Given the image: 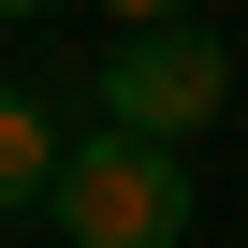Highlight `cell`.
I'll list each match as a JSON object with an SVG mask.
<instances>
[{"label":"cell","mask_w":248,"mask_h":248,"mask_svg":"<svg viewBox=\"0 0 248 248\" xmlns=\"http://www.w3.org/2000/svg\"><path fill=\"white\" fill-rule=\"evenodd\" d=\"M59 248H190V161L175 146H132V132H73L59 190H44Z\"/></svg>","instance_id":"1"},{"label":"cell","mask_w":248,"mask_h":248,"mask_svg":"<svg viewBox=\"0 0 248 248\" xmlns=\"http://www.w3.org/2000/svg\"><path fill=\"white\" fill-rule=\"evenodd\" d=\"M102 102V132H132V146H190L233 117V44L219 30H117V59L88 73Z\"/></svg>","instance_id":"2"},{"label":"cell","mask_w":248,"mask_h":248,"mask_svg":"<svg viewBox=\"0 0 248 248\" xmlns=\"http://www.w3.org/2000/svg\"><path fill=\"white\" fill-rule=\"evenodd\" d=\"M59 161H73V132H59V102H30V88H0V219H30V204L59 190Z\"/></svg>","instance_id":"3"},{"label":"cell","mask_w":248,"mask_h":248,"mask_svg":"<svg viewBox=\"0 0 248 248\" xmlns=\"http://www.w3.org/2000/svg\"><path fill=\"white\" fill-rule=\"evenodd\" d=\"M117 30H204V0H117Z\"/></svg>","instance_id":"4"},{"label":"cell","mask_w":248,"mask_h":248,"mask_svg":"<svg viewBox=\"0 0 248 248\" xmlns=\"http://www.w3.org/2000/svg\"><path fill=\"white\" fill-rule=\"evenodd\" d=\"M30 15H44V0H0V30H30Z\"/></svg>","instance_id":"5"}]
</instances>
